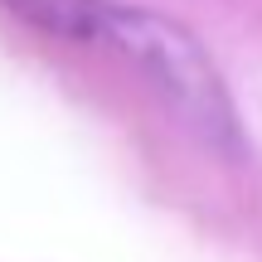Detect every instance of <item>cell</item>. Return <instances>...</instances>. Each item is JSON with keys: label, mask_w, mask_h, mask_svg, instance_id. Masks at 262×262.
Returning a JSON list of instances; mask_svg holds the SVG:
<instances>
[{"label": "cell", "mask_w": 262, "mask_h": 262, "mask_svg": "<svg viewBox=\"0 0 262 262\" xmlns=\"http://www.w3.org/2000/svg\"><path fill=\"white\" fill-rule=\"evenodd\" d=\"M88 10H93V39L102 34L117 54L150 78V88L180 117V126L194 131L209 150L238 156V117L228 88L204 44L185 25L136 5H112V0H88Z\"/></svg>", "instance_id": "obj_1"}, {"label": "cell", "mask_w": 262, "mask_h": 262, "mask_svg": "<svg viewBox=\"0 0 262 262\" xmlns=\"http://www.w3.org/2000/svg\"><path fill=\"white\" fill-rule=\"evenodd\" d=\"M5 10H15L19 19L49 29L58 39H93V10L88 0H5Z\"/></svg>", "instance_id": "obj_2"}]
</instances>
